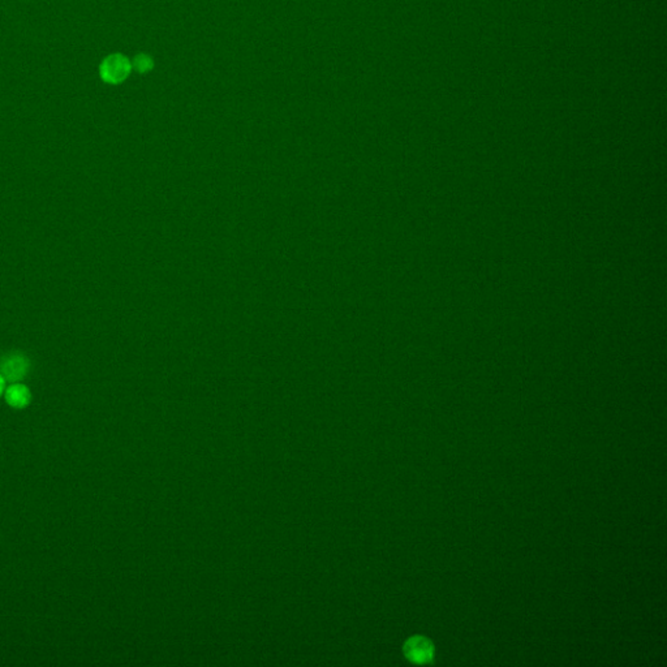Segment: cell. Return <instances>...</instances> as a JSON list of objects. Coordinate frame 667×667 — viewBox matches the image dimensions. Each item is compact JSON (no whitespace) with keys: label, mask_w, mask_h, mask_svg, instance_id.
Instances as JSON below:
<instances>
[{"label":"cell","mask_w":667,"mask_h":667,"mask_svg":"<svg viewBox=\"0 0 667 667\" xmlns=\"http://www.w3.org/2000/svg\"><path fill=\"white\" fill-rule=\"evenodd\" d=\"M30 370V361L21 352H12L3 357L0 364V374L6 382H21Z\"/></svg>","instance_id":"6da1fadb"},{"label":"cell","mask_w":667,"mask_h":667,"mask_svg":"<svg viewBox=\"0 0 667 667\" xmlns=\"http://www.w3.org/2000/svg\"><path fill=\"white\" fill-rule=\"evenodd\" d=\"M131 68V63L125 56L115 54L102 63L100 74L109 84H120L128 77Z\"/></svg>","instance_id":"7a4b0ae2"},{"label":"cell","mask_w":667,"mask_h":667,"mask_svg":"<svg viewBox=\"0 0 667 667\" xmlns=\"http://www.w3.org/2000/svg\"><path fill=\"white\" fill-rule=\"evenodd\" d=\"M404 653L414 664H427L433 659L434 648L427 639L423 636H414L405 643Z\"/></svg>","instance_id":"3957f363"},{"label":"cell","mask_w":667,"mask_h":667,"mask_svg":"<svg viewBox=\"0 0 667 667\" xmlns=\"http://www.w3.org/2000/svg\"><path fill=\"white\" fill-rule=\"evenodd\" d=\"M6 403L13 410H25L32 403V391L21 382L11 383L4 391Z\"/></svg>","instance_id":"277c9868"},{"label":"cell","mask_w":667,"mask_h":667,"mask_svg":"<svg viewBox=\"0 0 667 667\" xmlns=\"http://www.w3.org/2000/svg\"><path fill=\"white\" fill-rule=\"evenodd\" d=\"M134 67L140 72H147L153 67V61H151V59L149 56H146V55H138L134 59Z\"/></svg>","instance_id":"5b68a950"},{"label":"cell","mask_w":667,"mask_h":667,"mask_svg":"<svg viewBox=\"0 0 667 667\" xmlns=\"http://www.w3.org/2000/svg\"><path fill=\"white\" fill-rule=\"evenodd\" d=\"M4 391H6V379L0 374V398L1 395H4Z\"/></svg>","instance_id":"8992f818"}]
</instances>
